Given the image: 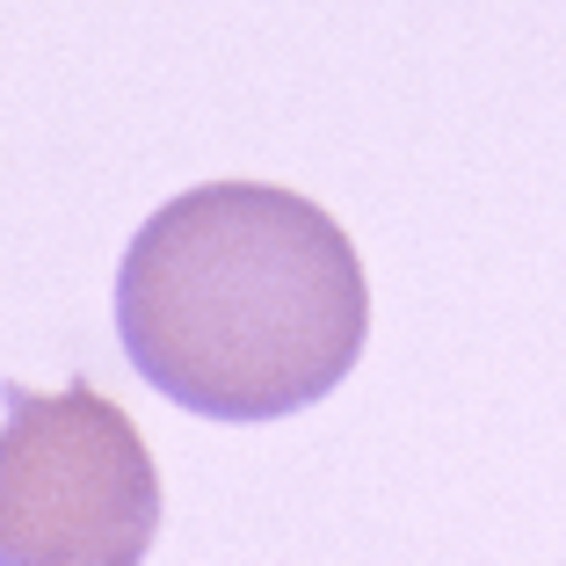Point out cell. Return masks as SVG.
Returning a JSON list of instances; mask_svg holds the SVG:
<instances>
[{"label": "cell", "mask_w": 566, "mask_h": 566, "mask_svg": "<svg viewBox=\"0 0 566 566\" xmlns=\"http://www.w3.org/2000/svg\"><path fill=\"white\" fill-rule=\"evenodd\" d=\"M370 283L342 218L276 182H203L138 226L117 342L160 400L203 421L305 415L356 370Z\"/></svg>", "instance_id": "6da1fadb"}, {"label": "cell", "mask_w": 566, "mask_h": 566, "mask_svg": "<svg viewBox=\"0 0 566 566\" xmlns=\"http://www.w3.org/2000/svg\"><path fill=\"white\" fill-rule=\"evenodd\" d=\"M0 566H146L160 537V472L117 400L0 385Z\"/></svg>", "instance_id": "7a4b0ae2"}]
</instances>
